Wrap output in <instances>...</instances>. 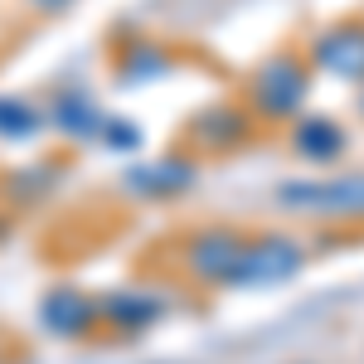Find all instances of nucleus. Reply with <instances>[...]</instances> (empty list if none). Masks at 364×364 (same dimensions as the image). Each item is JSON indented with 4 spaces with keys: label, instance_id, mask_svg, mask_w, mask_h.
Listing matches in <instances>:
<instances>
[{
    "label": "nucleus",
    "instance_id": "nucleus-1",
    "mask_svg": "<svg viewBox=\"0 0 364 364\" xmlns=\"http://www.w3.org/2000/svg\"><path fill=\"white\" fill-rule=\"evenodd\" d=\"M301 267V252L291 248L287 238H257V243H243L238 238V252H233V267L224 272V282L233 287H262V282H282Z\"/></svg>",
    "mask_w": 364,
    "mask_h": 364
},
{
    "label": "nucleus",
    "instance_id": "nucleus-2",
    "mask_svg": "<svg viewBox=\"0 0 364 364\" xmlns=\"http://www.w3.org/2000/svg\"><path fill=\"white\" fill-rule=\"evenodd\" d=\"M282 204L316 214H364V175L345 180H291L282 185Z\"/></svg>",
    "mask_w": 364,
    "mask_h": 364
},
{
    "label": "nucleus",
    "instance_id": "nucleus-3",
    "mask_svg": "<svg viewBox=\"0 0 364 364\" xmlns=\"http://www.w3.org/2000/svg\"><path fill=\"white\" fill-rule=\"evenodd\" d=\"M316 63L336 78H364V25H340L316 44Z\"/></svg>",
    "mask_w": 364,
    "mask_h": 364
},
{
    "label": "nucleus",
    "instance_id": "nucleus-4",
    "mask_svg": "<svg viewBox=\"0 0 364 364\" xmlns=\"http://www.w3.org/2000/svg\"><path fill=\"white\" fill-rule=\"evenodd\" d=\"M301 92H306V73H301V63H291V58H277L262 78H257V107L262 112H291L296 102H301Z\"/></svg>",
    "mask_w": 364,
    "mask_h": 364
},
{
    "label": "nucleus",
    "instance_id": "nucleus-5",
    "mask_svg": "<svg viewBox=\"0 0 364 364\" xmlns=\"http://www.w3.org/2000/svg\"><path fill=\"white\" fill-rule=\"evenodd\" d=\"M233 252H238V238H228V233H204L195 243V267L204 277L224 282V272L233 267Z\"/></svg>",
    "mask_w": 364,
    "mask_h": 364
},
{
    "label": "nucleus",
    "instance_id": "nucleus-6",
    "mask_svg": "<svg viewBox=\"0 0 364 364\" xmlns=\"http://www.w3.org/2000/svg\"><path fill=\"white\" fill-rule=\"evenodd\" d=\"M340 127L336 122H306L301 132H296V146L306 151V156H316V161H331V156H340Z\"/></svg>",
    "mask_w": 364,
    "mask_h": 364
}]
</instances>
